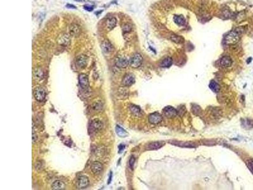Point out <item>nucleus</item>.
Masks as SVG:
<instances>
[{
    "label": "nucleus",
    "mask_w": 253,
    "mask_h": 190,
    "mask_svg": "<svg viewBox=\"0 0 253 190\" xmlns=\"http://www.w3.org/2000/svg\"><path fill=\"white\" fill-rule=\"evenodd\" d=\"M66 6H67V8H73V9H75V8H77L75 6H74L73 5H70V4H67V5H66Z\"/></svg>",
    "instance_id": "c9c22d12"
},
{
    "label": "nucleus",
    "mask_w": 253,
    "mask_h": 190,
    "mask_svg": "<svg viewBox=\"0 0 253 190\" xmlns=\"http://www.w3.org/2000/svg\"><path fill=\"white\" fill-rule=\"evenodd\" d=\"M142 63V57L141 54H134L130 60V65L132 68H138L141 65Z\"/></svg>",
    "instance_id": "f03ea898"
},
{
    "label": "nucleus",
    "mask_w": 253,
    "mask_h": 190,
    "mask_svg": "<svg viewBox=\"0 0 253 190\" xmlns=\"http://www.w3.org/2000/svg\"><path fill=\"white\" fill-rule=\"evenodd\" d=\"M57 42L60 45L67 46L70 44V38L67 34H61L57 38Z\"/></svg>",
    "instance_id": "423d86ee"
},
{
    "label": "nucleus",
    "mask_w": 253,
    "mask_h": 190,
    "mask_svg": "<svg viewBox=\"0 0 253 190\" xmlns=\"http://www.w3.org/2000/svg\"><path fill=\"white\" fill-rule=\"evenodd\" d=\"M244 32V28L240 27L236 28L226 36L224 38V42L227 45H234L237 43L240 39V36Z\"/></svg>",
    "instance_id": "f257e3e1"
},
{
    "label": "nucleus",
    "mask_w": 253,
    "mask_h": 190,
    "mask_svg": "<svg viewBox=\"0 0 253 190\" xmlns=\"http://www.w3.org/2000/svg\"><path fill=\"white\" fill-rule=\"evenodd\" d=\"M192 110H193V113H194V114H196V112H197L198 113V114H199V112H201V109H200V107H199V106H197V109H196V105H194V107H192Z\"/></svg>",
    "instance_id": "473e14b6"
},
{
    "label": "nucleus",
    "mask_w": 253,
    "mask_h": 190,
    "mask_svg": "<svg viewBox=\"0 0 253 190\" xmlns=\"http://www.w3.org/2000/svg\"><path fill=\"white\" fill-rule=\"evenodd\" d=\"M173 145H177V146H179L181 147H185V148H194L195 147L196 145L195 144L192 143V142H176V143H173Z\"/></svg>",
    "instance_id": "393cba45"
},
{
    "label": "nucleus",
    "mask_w": 253,
    "mask_h": 190,
    "mask_svg": "<svg viewBox=\"0 0 253 190\" xmlns=\"http://www.w3.org/2000/svg\"><path fill=\"white\" fill-rule=\"evenodd\" d=\"M91 125L92 128L96 131H100L103 128V123L102 122V121L98 119H94L92 121Z\"/></svg>",
    "instance_id": "412c9836"
},
{
    "label": "nucleus",
    "mask_w": 253,
    "mask_h": 190,
    "mask_svg": "<svg viewBox=\"0 0 253 190\" xmlns=\"http://www.w3.org/2000/svg\"><path fill=\"white\" fill-rule=\"evenodd\" d=\"M46 91L41 87H37L34 91V96L37 101H43L46 98Z\"/></svg>",
    "instance_id": "7ed1b4c3"
},
{
    "label": "nucleus",
    "mask_w": 253,
    "mask_h": 190,
    "mask_svg": "<svg viewBox=\"0 0 253 190\" xmlns=\"http://www.w3.org/2000/svg\"><path fill=\"white\" fill-rule=\"evenodd\" d=\"M130 111L131 113L135 116H140L141 115V110L139 107L134 105H132L129 107Z\"/></svg>",
    "instance_id": "b1692460"
},
{
    "label": "nucleus",
    "mask_w": 253,
    "mask_h": 190,
    "mask_svg": "<svg viewBox=\"0 0 253 190\" xmlns=\"http://www.w3.org/2000/svg\"><path fill=\"white\" fill-rule=\"evenodd\" d=\"M115 131H116V133L117 134V135L120 137H125L126 136H128L127 132H126L123 127H120L118 125L116 126Z\"/></svg>",
    "instance_id": "4be33fe9"
},
{
    "label": "nucleus",
    "mask_w": 253,
    "mask_h": 190,
    "mask_svg": "<svg viewBox=\"0 0 253 190\" xmlns=\"http://www.w3.org/2000/svg\"><path fill=\"white\" fill-rule=\"evenodd\" d=\"M173 64V60L172 58L170 57H167L164 58L163 60L161 62V67L164 68H168L170 67Z\"/></svg>",
    "instance_id": "5701e85b"
},
{
    "label": "nucleus",
    "mask_w": 253,
    "mask_h": 190,
    "mask_svg": "<svg viewBox=\"0 0 253 190\" xmlns=\"http://www.w3.org/2000/svg\"><path fill=\"white\" fill-rule=\"evenodd\" d=\"M103 107V105L102 102H101V101H97V102L94 103L92 105V109L96 111H99L102 110Z\"/></svg>",
    "instance_id": "cd10ccee"
},
{
    "label": "nucleus",
    "mask_w": 253,
    "mask_h": 190,
    "mask_svg": "<svg viewBox=\"0 0 253 190\" xmlns=\"http://www.w3.org/2000/svg\"><path fill=\"white\" fill-rule=\"evenodd\" d=\"M69 33L72 36H78L80 33V28L76 24H72L70 25Z\"/></svg>",
    "instance_id": "2eb2a0df"
},
{
    "label": "nucleus",
    "mask_w": 253,
    "mask_h": 190,
    "mask_svg": "<svg viewBox=\"0 0 253 190\" xmlns=\"http://www.w3.org/2000/svg\"><path fill=\"white\" fill-rule=\"evenodd\" d=\"M135 158L134 157H131V158L129 160V165L131 167V169H133V167H134V162H135Z\"/></svg>",
    "instance_id": "2f4dec72"
},
{
    "label": "nucleus",
    "mask_w": 253,
    "mask_h": 190,
    "mask_svg": "<svg viewBox=\"0 0 253 190\" xmlns=\"http://www.w3.org/2000/svg\"><path fill=\"white\" fill-rule=\"evenodd\" d=\"M220 64L223 67H229L232 65V60L229 56L223 57L220 60Z\"/></svg>",
    "instance_id": "dca6fc26"
},
{
    "label": "nucleus",
    "mask_w": 253,
    "mask_h": 190,
    "mask_svg": "<svg viewBox=\"0 0 253 190\" xmlns=\"http://www.w3.org/2000/svg\"><path fill=\"white\" fill-rule=\"evenodd\" d=\"M149 122L152 124H158L163 120V117L160 113L154 112L150 114L148 117Z\"/></svg>",
    "instance_id": "0eeeda50"
},
{
    "label": "nucleus",
    "mask_w": 253,
    "mask_h": 190,
    "mask_svg": "<svg viewBox=\"0 0 253 190\" xmlns=\"http://www.w3.org/2000/svg\"><path fill=\"white\" fill-rule=\"evenodd\" d=\"M170 39L173 41L175 42L176 43H179V44L182 43L184 41V39L182 37L180 36H177V35H172L171 36Z\"/></svg>",
    "instance_id": "bb28decb"
},
{
    "label": "nucleus",
    "mask_w": 253,
    "mask_h": 190,
    "mask_svg": "<svg viewBox=\"0 0 253 190\" xmlns=\"http://www.w3.org/2000/svg\"><path fill=\"white\" fill-rule=\"evenodd\" d=\"M101 49L104 53L108 54L112 53L113 50V46L112 44L108 40H105L101 44Z\"/></svg>",
    "instance_id": "ddd939ff"
},
{
    "label": "nucleus",
    "mask_w": 253,
    "mask_h": 190,
    "mask_svg": "<svg viewBox=\"0 0 253 190\" xmlns=\"http://www.w3.org/2000/svg\"><path fill=\"white\" fill-rule=\"evenodd\" d=\"M125 149V145H120L119 146V153H120L122 152L123 150Z\"/></svg>",
    "instance_id": "f704fd0d"
},
{
    "label": "nucleus",
    "mask_w": 253,
    "mask_h": 190,
    "mask_svg": "<svg viewBox=\"0 0 253 190\" xmlns=\"http://www.w3.org/2000/svg\"><path fill=\"white\" fill-rule=\"evenodd\" d=\"M79 84L82 89H87L89 86L88 77L85 74H81L79 76Z\"/></svg>",
    "instance_id": "9b49d317"
},
{
    "label": "nucleus",
    "mask_w": 253,
    "mask_h": 190,
    "mask_svg": "<svg viewBox=\"0 0 253 190\" xmlns=\"http://www.w3.org/2000/svg\"><path fill=\"white\" fill-rule=\"evenodd\" d=\"M116 23H117V20L115 17H110L107 19L106 21V27L108 30H112L114 28Z\"/></svg>",
    "instance_id": "a211bd4d"
},
{
    "label": "nucleus",
    "mask_w": 253,
    "mask_h": 190,
    "mask_svg": "<svg viewBox=\"0 0 253 190\" xmlns=\"http://www.w3.org/2000/svg\"><path fill=\"white\" fill-rule=\"evenodd\" d=\"M87 62H88V57L85 55H80L77 57L76 64L80 68L86 67Z\"/></svg>",
    "instance_id": "9d476101"
},
{
    "label": "nucleus",
    "mask_w": 253,
    "mask_h": 190,
    "mask_svg": "<svg viewBox=\"0 0 253 190\" xmlns=\"http://www.w3.org/2000/svg\"><path fill=\"white\" fill-rule=\"evenodd\" d=\"M37 140V136L36 133H35L34 130V122H32V143H36Z\"/></svg>",
    "instance_id": "c756f323"
},
{
    "label": "nucleus",
    "mask_w": 253,
    "mask_h": 190,
    "mask_svg": "<svg viewBox=\"0 0 253 190\" xmlns=\"http://www.w3.org/2000/svg\"><path fill=\"white\" fill-rule=\"evenodd\" d=\"M84 10H87V11L91 12L93 10L94 7L90 5H85L84 6Z\"/></svg>",
    "instance_id": "7c9ffc66"
},
{
    "label": "nucleus",
    "mask_w": 253,
    "mask_h": 190,
    "mask_svg": "<svg viewBox=\"0 0 253 190\" xmlns=\"http://www.w3.org/2000/svg\"><path fill=\"white\" fill-rule=\"evenodd\" d=\"M103 165L99 162H94L91 165V171L95 175H99L103 171Z\"/></svg>",
    "instance_id": "f8f14e48"
},
{
    "label": "nucleus",
    "mask_w": 253,
    "mask_h": 190,
    "mask_svg": "<svg viewBox=\"0 0 253 190\" xmlns=\"http://www.w3.org/2000/svg\"><path fill=\"white\" fill-rule=\"evenodd\" d=\"M165 145L164 141H155L148 143L146 146V150H154L161 148L162 146Z\"/></svg>",
    "instance_id": "4468645a"
},
{
    "label": "nucleus",
    "mask_w": 253,
    "mask_h": 190,
    "mask_svg": "<svg viewBox=\"0 0 253 190\" xmlns=\"http://www.w3.org/2000/svg\"><path fill=\"white\" fill-rule=\"evenodd\" d=\"M77 186L80 189L86 188L89 185V179L87 176H81L77 179Z\"/></svg>",
    "instance_id": "6e6552de"
},
{
    "label": "nucleus",
    "mask_w": 253,
    "mask_h": 190,
    "mask_svg": "<svg viewBox=\"0 0 253 190\" xmlns=\"http://www.w3.org/2000/svg\"><path fill=\"white\" fill-rule=\"evenodd\" d=\"M135 83V77L132 74H127L123 78L122 84L125 86H131Z\"/></svg>",
    "instance_id": "1a4fd4ad"
},
{
    "label": "nucleus",
    "mask_w": 253,
    "mask_h": 190,
    "mask_svg": "<svg viewBox=\"0 0 253 190\" xmlns=\"http://www.w3.org/2000/svg\"><path fill=\"white\" fill-rule=\"evenodd\" d=\"M163 113L164 116L168 119H172V118L176 117L177 115V111L175 109L171 106H167L165 107L163 110Z\"/></svg>",
    "instance_id": "39448f33"
},
{
    "label": "nucleus",
    "mask_w": 253,
    "mask_h": 190,
    "mask_svg": "<svg viewBox=\"0 0 253 190\" xmlns=\"http://www.w3.org/2000/svg\"><path fill=\"white\" fill-rule=\"evenodd\" d=\"M34 77L38 80H41L44 77V72L41 67H36L33 71Z\"/></svg>",
    "instance_id": "6ab92c4d"
},
{
    "label": "nucleus",
    "mask_w": 253,
    "mask_h": 190,
    "mask_svg": "<svg viewBox=\"0 0 253 190\" xmlns=\"http://www.w3.org/2000/svg\"><path fill=\"white\" fill-rule=\"evenodd\" d=\"M132 29V26L130 24H125L122 26V30L124 32H130Z\"/></svg>",
    "instance_id": "c85d7f7f"
},
{
    "label": "nucleus",
    "mask_w": 253,
    "mask_h": 190,
    "mask_svg": "<svg viewBox=\"0 0 253 190\" xmlns=\"http://www.w3.org/2000/svg\"><path fill=\"white\" fill-rule=\"evenodd\" d=\"M173 21L175 23L178 25L183 26L186 24V18H185L184 16L182 15H175L173 17Z\"/></svg>",
    "instance_id": "aec40b11"
},
{
    "label": "nucleus",
    "mask_w": 253,
    "mask_h": 190,
    "mask_svg": "<svg viewBox=\"0 0 253 190\" xmlns=\"http://www.w3.org/2000/svg\"><path fill=\"white\" fill-rule=\"evenodd\" d=\"M51 188L54 190H62L65 188V183L62 181L56 180L52 184Z\"/></svg>",
    "instance_id": "f3484780"
},
{
    "label": "nucleus",
    "mask_w": 253,
    "mask_h": 190,
    "mask_svg": "<svg viewBox=\"0 0 253 190\" xmlns=\"http://www.w3.org/2000/svg\"><path fill=\"white\" fill-rule=\"evenodd\" d=\"M130 65V60L125 57L120 56L116 58L115 65L118 68H124Z\"/></svg>",
    "instance_id": "20e7f679"
},
{
    "label": "nucleus",
    "mask_w": 253,
    "mask_h": 190,
    "mask_svg": "<svg viewBox=\"0 0 253 190\" xmlns=\"http://www.w3.org/2000/svg\"><path fill=\"white\" fill-rule=\"evenodd\" d=\"M75 1H78V2H83L84 1V0H75Z\"/></svg>",
    "instance_id": "4c0bfd02"
},
{
    "label": "nucleus",
    "mask_w": 253,
    "mask_h": 190,
    "mask_svg": "<svg viewBox=\"0 0 253 190\" xmlns=\"http://www.w3.org/2000/svg\"><path fill=\"white\" fill-rule=\"evenodd\" d=\"M112 172H111V173H110V174H109V179H108V184L109 185V183H110V182L112 181Z\"/></svg>",
    "instance_id": "e433bc0d"
},
{
    "label": "nucleus",
    "mask_w": 253,
    "mask_h": 190,
    "mask_svg": "<svg viewBox=\"0 0 253 190\" xmlns=\"http://www.w3.org/2000/svg\"><path fill=\"white\" fill-rule=\"evenodd\" d=\"M248 167L253 174V160H250L248 162Z\"/></svg>",
    "instance_id": "72a5a7b5"
},
{
    "label": "nucleus",
    "mask_w": 253,
    "mask_h": 190,
    "mask_svg": "<svg viewBox=\"0 0 253 190\" xmlns=\"http://www.w3.org/2000/svg\"><path fill=\"white\" fill-rule=\"evenodd\" d=\"M209 87L210 89L215 93H218L220 90V85L217 83H216L215 81H211V83L209 84Z\"/></svg>",
    "instance_id": "a878e982"
}]
</instances>
